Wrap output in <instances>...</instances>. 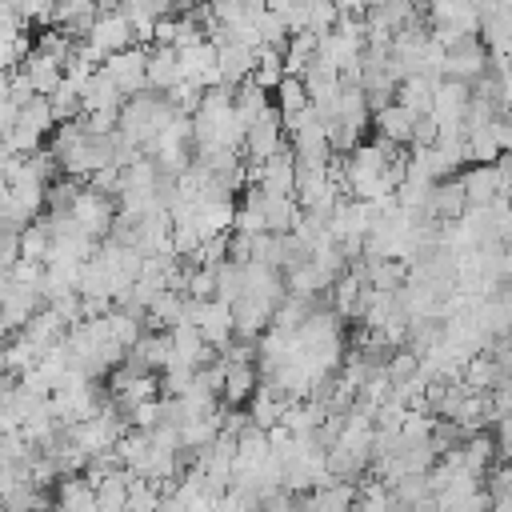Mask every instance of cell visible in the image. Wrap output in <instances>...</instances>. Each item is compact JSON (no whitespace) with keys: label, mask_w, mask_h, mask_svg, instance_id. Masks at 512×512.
<instances>
[{"label":"cell","mask_w":512,"mask_h":512,"mask_svg":"<svg viewBox=\"0 0 512 512\" xmlns=\"http://www.w3.org/2000/svg\"><path fill=\"white\" fill-rule=\"evenodd\" d=\"M88 40H92L104 56H112V52H124V48L136 44V28H132L128 12H100L96 24H92V32H88Z\"/></svg>","instance_id":"4"},{"label":"cell","mask_w":512,"mask_h":512,"mask_svg":"<svg viewBox=\"0 0 512 512\" xmlns=\"http://www.w3.org/2000/svg\"><path fill=\"white\" fill-rule=\"evenodd\" d=\"M508 336H512V328H508Z\"/></svg>","instance_id":"35"},{"label":"cell","mask_w":512,"mask_h":512,"mask_svg":"<svg viewBox=\"0 0 512 512\" xmlns=\"http://www.w3.org/2000/svg\"><path fill=\"white\" fill-rule=\"evenodd\" d=\"M464 188H468V204H492L500 196V180H496V164H472L468 172H460Z\"/></svg>","instance_id":"17"},{"label":"cell","mask_w":512,"mask_h":512,"mask_svg":"<svg viewBox=\"0 0 512 512\" xmlns=\"http://www.w3.org/2000/svg\"><path fill=\"white\" fill-rule=\"evenodd\" d=\"M132 352L152 368V372H164L176 356V344H172V328H144V336L132 344Z\"/></svg>","instance_id":"12"},{"label":"cell","mask_w":512,"mask_h":512,"mask_svg":"<svg viewBox=\"0 0 512 512\" xmlns=\"http://www.w3.org/2000/svg\"><path fill=\"white\" fill-rule=\"evenodd\" d=\"M200 244H204V236H200L196 220H172V252L176 256H192Z\"/></svg>","instance_id":"27"},{"label":"cell","mask_w":512,"mask_h":512,"mask_svg":"<svg viewBox=\"0 0 512 512\" xmlns=\"http://www.w3.org/2000/svg\"><path fill=\"white\" fill-rule=\"evenodd\" d=\"M260 388V364H228L224 376V400L228 404H248Z\"/></svg>","instance_id":"16"},{"label":"cell","mask_w":512,"mask_h":512,"mask_svg":"<svg viewBox=\"0 0 512 512\" xmlns=\"http://www.w3.org/2000/svg\"><path fill=\"white\" fill-rule=\"evenodd\" d=\"M20 124H28V128H36V132H56V108H52V96H44V92H36L24 108H20Z\"/></svg>","instance_id":"20"},{"label":"cell","mask_w":512,"mask_h":512,"mask_svg":"<svg viewBox=\"0 0 512 512\" xmlns=\"http://www.w3.org/2000/svg\"><path fill=\"white\" fill-rule=\"evenodd\" d=\"M468 212V188L460 176H448V180H436L428 204L420 208V216L428 220H460Z\"/></svg>","instance_id":"5"},{"label":"cell","mask_w":512,"mask_h":512,"mask_svg":"<svg viewBox=\"0 0 512 512\" xmlns=\"http://www.w3.org/2000/svg\"><path fill=\"white\" fill-rule=\"evenodd\" d=\"M468 156H472L476 164H496L500 144H496L492 124H484V128H468Z\"/></svg>","instance_id":"23"},{"label":"cell","mask_w":512,"mask_h":512,"mask_svg":"<svg viewBox=\"0 0 512 512\" xmlns=\"http://www.w3.org/2000/svg\"><path fill=\"white\" fill-rule=\"evenodd\" d=\"M468 100H472V84H468V80H456V76H444V80L436 84L432 112H436L440 124H456V120H464Z\"/></svg>","instance_id":"8"},{"label":"cell","mask_w":512,"mask_h":512,"mask_svg":"<svg viewBox=\"0 0 512 512\" xmlns=\"http://www.w3.org/2000/svg\"><path fill=\"white\" fill-rule=\"evenodd\" d=\"M264 212H268V232H292L296 228V220H300V200L296 196H268V204H264Z\"/></svg>","instance_id":"21"},{"label":"cell","mask_w":512,"mask_h":512,"mask_svg":"<svg viewBox=\"0 0 512 512\" xmlns=\"http://www.w3.org/2000/svg\"><path fill=\"white\" fill-rule=\"evenodd\" d=\"M56 508L60 512H100V496L96 484L88 480V472H64L56 480Z\"/></svg>","instance_id":"7"},{"label":"cell","mask_w":512,"mask_h":512,"mask_svg":"<svg viewBox=\"0 0 512 512\" xmlns=\"http://www.w3.org/2000/svg\"><path fill=\"white\" fill-rule=\"evenodd\" d=\"M148 44H132V48H124V52H112V56H104V72L120 84V92L124 96H136V92H144L148 88Z\"/></svg>","instance_id":"2"},{"label":"cell","mask_w":512,"mask_h":512,"mask_svg":"<svg viewBox=\"0 0 512 512\" xmlns=\"http://www.w3.org/2000/svg\"><path fill=\"white\" fill-rule=\"evenodd\" d=\"M488 64H492V48L484 44L480 32H468V36H460V40L448 44V64H444L448 76L476 84V80L488 72Z\"/></svg>","instance_id":"1"},{"label":"cell","mask_w":512,"mask_h":512,"mask_svg":"<svg viewBox=\"0 0 512 512\" xmlns=\"http://www.w3.org/2000/svg\"><path fill=\"white\" fill-rule=\"evenodd\" d=\"M288 140H284V112L272 104L252 128H248V136H244V156L248 160H268L272 152H280Z\"/></svg>","instance_id":"3"},{"label":"cell","mask_w":512,"mask_h":512,"mask_svg":"<svg viewBox=\"0 0 512 512\" xmlns=\"http://www.w3.org/2000/svg\"><path fill=\"white\" fill-rule=\"evenodd\" d=\"M256 60H260V52L256 48H248V44H220V72H224V80L228 84H240V80H248L252 72H256Z\"/></svg>","instance_id":"15"},{"label":"cell","mask_w":512,"mask_h":512,"mask_svg":"<svg viewBox=\"0 0 512 512\" xmlns=\"http://www.w3.org/2000/svg\"><path fill=\"white\" fill-rule=\"evenodd\" d=\"M500 108H504V116H512V76H504V84H500Z\"/></svg>","instance_id":"33"},{"label":"cell","mask_w":512,"mask_h":512,"mask_svg":"<svg viewBox=\"0 0 512 512\" xmlns=\"http://www.w3.org/2000/svg\"><path fill=\"white\" fill-rule=\"evenodd\" d=\"M416 116H420V112H412L408 104L392 100L388 108H380V112L372 116V124H376V136H384V140H392V144H412Z\"/></svg>","instance_id":"10"},{"label":"cell","mask_w":512,"mask_h":512,"mask_svg":"<svg viewBox=\"0 0 512 512\" xmlns=\"http://www.w3.org/2000/svg\"><path fill=\"white\" fill-rule=\"evenodd\" d=\"M236 228H240V232H252V236H256V232H268V212H264L260 204H244V200H240V204H236Z\"/></svg>","instance_id":"29"},{"label":"cell","mask_w":512,"mask_h":512,"mask_svg":"<svg viewBox=\"0 0 512 512\" xmlns=\"http://www.w3.org/2000/svg\"><path fill=\"white\" fill-rule=\"evenodd\" d=\"M268 108H272V92H268L256 76H248V80L236 84V112H240V120H244L248 128H252Z\"/></svg>","instance_id":"13"},{"label":"cell","mask_w":512,"mask_h":512,"mask_svg":"<svg viewBox=\"0 0 512 512\" xmlns=\"http://www.w3.org/2000/svg\"><path fill=\"white\" fill-rule=\"evenodd\" d=\"M412 4H416L420 12H428V4H432V0H412Z\"/></svg>","instance_id":"34"},{"label":"cell","mask_w":512,"mask_h":512,"mask_svg":"<svg viewBox=\"0 0 512 512\" xmlns=\"http://www.w3.org/2000/svg\"><path fill=\"white\" fill-rule=\"evenodd\" d=\"M460 380L468 384V392H492L500 384V368H496V360L488 352H472Z\"/></svg>","instance_id":"19"},{"label":"cell","mask_w":512,"mask_h":512,"mask_svg":"<svg viewBox=\"0 0 512 512\" xmlns=\"http://www.w3.org/2000/svg\"><path fill=\"white\" fill-rule=\"evenodd\" d=\"M196 324H200V332H204V340L208 344H216V348H228V340L236 336V320H232V304L228 300H196V316H192Z\"/></svg>","instance_id":"6"},{"label":"cell","mask_w":512,"mask_h":512,"mask_svg":"<svg viewBox=\"0 0 512 512\" xmlns=\"http://www.w3.org/2000/svg\"><path fill=\"white\" fill-rule=\"evenodd\" d=\"M132 472H136V468L120 464V468H112L108 476H100V480H96L100 512H120V508H128V484H132Z\"/></svg>","instance_id":"14"},{"label":"cell","mask_w":512,"mask_h":512,"mask_svg":"<svg viewBox=\"0 0 512 512\" xmlns=\"http://www.w3.org/2000/svg\"><path fill=\"white\" fill-rule=\"evenodd\" d=\"M440 140V120L436 112H420L416 116V128H412V148H424V144H436Z\"/></svg>","instance_id":"30"},{"label":"cell","mask_w":512,"mask_h":512,"mask_svg":"<svg viewBox=\"0 0 512 512\" xmlns=\"http://www.w3.org/2000/svg\"><path fill=\"white\" fill-rule=\"evenodd\" d=\"M324 132H328V144H332V152H352V148H356V144L364 140V132H360L356 124L340 120V116L324 120Z\"/></svg>","instance_id":"25"},{"label":"cell","mask_w":512,"mask_h":512,"mask_svg":"<svg viewBox=\"0 0 512 512\" xmlns=\"http://www.w3.org/2000/svg\"><path fill=\"white\" fill-rule=\"evenodd\" d=\"M20 68L28 72V80H32L36 92H44V96H52V92L64 84V76H68V72H64V60H56V56H48V52H40V48H32Z\"/></svg>","instance_id":"11"},{"label":"cell","mask_w":512,"mask_h":512,"mask_svg":"<svg viewBox=\"0 0 512 512\" xmlns=\"http://www.w3.org/2000/svg\"><path fill=\"white\" fill-rule=\"evenodd\" d=\"M240 292H244V264H236V260H224V264H220V292H216V296L232 304Z\"/></svg>","instance_id":"28"},{"label":"cell","mask_w":512,"mask_h":512,"mask_svg":"<svg viewBox=\"0 0 512 512\" xmlns=\"http://www.w3.org/2000/svg\"><path fill=\"white\" fill-rule=\"evenodd\" d=\"M4 148L32 156V152H40V148H44V132L28 128V124H16V128H8V132H4Z\"/></svg>","instance_id":"26"},{"label":"cell","mask_w":512,"mask_h":512,"mask_svg":"<svg viewBox=\"0 0 512 512\" xmlns=\"http://www.w3.org/2000/svg\"><path fill=\"white\" fill-rule=\"evenodd\" d=\"M176 80H184L180 48L176 44H152V52H148V88L168 92Z\"/></svg>","instance_id":"9"},{"label":"cell","mask_w":512,"mask_h":512,"mask_svg":"<svg viewBox=\"0 0 512 512\" xmlns=\"http://www.w3.org/2000/svg\"><path fill=\"white\" fill-rule=\"evenodd\" d=\"M360 288H364V280H360L356 272H344V276H336V280H332L328 296H332V308H336L344 320H352L356 300H360Z\"/></svg>","instance_id":"22"},{"label":"cell","mask_w":512,"mask_h":512,"mask_svg":"<svg viewBox=\"0 0 512 512\" xmlns=\"http://www.w3.org/2000/svg\"><path fill=\"white\" fill-rule=\"evenodd\" d=\"M304 104H312L304 76H284L280 88H276V108H280V112H296V108H304Z\"/></svg>","instance_id":"24"},{"label":"cell","mask_w":512,"mask_h":512,"mask_svg":"<svg viewBox=\"0 0 512 512\" xmlns=\"http://www.w3.org/2000/svg\"><path fill=\"white\" fill-rule=\"evenodd\" d=\"M492 428H496L500 460H512V416H500V420H492Z\"/></svg>","instance_id":"32"},{"label":"cell","mask_w":512,"mask_h":512,"mask_svg":"<svg viewBox=\"0 0 512 512\" xmlns=\"http://www.w3.org/2000/svg\"><path fill=\"white\" fill-rule=\"evenodd\" d=\"M396 100H400V104H408L412 112H432V100H436V84H432L424 72H412V76H404V80H400V88H396Z\"/></svg>","instance_id":"18"},{"label":"cell","mask_w":512,"mask_h":512,"mask_svg":"<svg viewBox=\"0 0 512 512\" xmlns=\"http://www.w3.org/2000/svg\"><path fill=\"white\" fill-rule=\"evenodd\" d=\"M488 400H492V420L512 416V376H500V384L488 392Z\"/></svg>","instance_id":"31"}]
</instances>
